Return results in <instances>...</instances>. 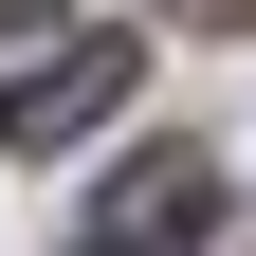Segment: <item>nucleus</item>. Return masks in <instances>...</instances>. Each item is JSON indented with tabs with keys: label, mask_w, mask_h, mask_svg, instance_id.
<instances>
[{
	"label": "nucleus",
	"mask_w": 256,
	"mask_h": 256,
	"mask_svg": "<svg viewBox=\"0 0 256 256\" xmlns=\"http://www.w3.org/2000/svg\"><path fill=\"white\" fill-rule=\"evenodd\" d=\"M202 238H220V165H202V146L110 165V202L74 220V256H202Z\"/></svg>",
	"instance_id": "1"
},
{
	"label": "nucleus",
	"mask_w": 256,
	"mask_h": 256,
	"mask_svg": "<svg viewBox=\"0 0 256 256\" xmlns=\"http://www.w3.org/2000/svg\"><path fill=\"white\" fill-rule=\"evenodd\" d=\"M128 74H146V37H74V55H37V74L0 92V146H37V165H55V146H92V128L128 110Z\"/></svg>",
	"instance_id": "2"
},
{
	"label": "nucleus",
	"mask_w": 256,
	"mask_h": 256,
	"mask_svg": "<svg viewBox=\"0 0 256 256\" xmlns=\"http://www.w3.org/2000/svg\"><path fill=\"white\" fill-rule=\"evenodd\" d=\"M165 18H202V37H238V18H256V0H165Z\"/></svg>",
	"instance_id": "3"
},
{
	"label": "nucleus",
	"mask_w": 256,
	"mask_h": 256,
	"mask_svg": "<svg viewBox=\"0 0 256 256\" xmlns=\"http://www.w3.org/2000/svg\"><path fill=\"white\" fill-rule=\"evenodd\" d=\"M18 18H55V0H0V37H18Z\"/></svg>",
	"instance_id": "4"
}]
</instances>
